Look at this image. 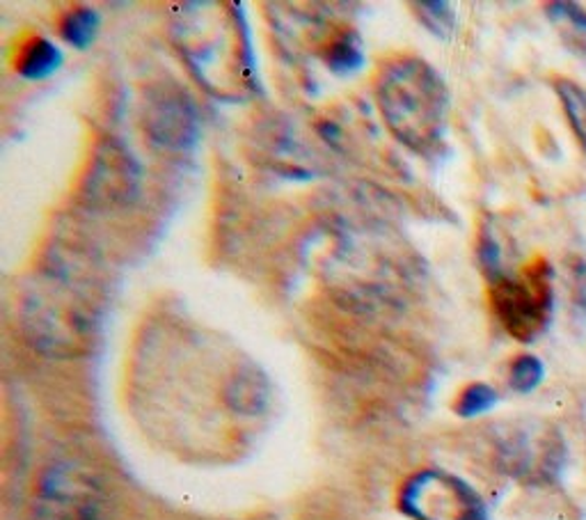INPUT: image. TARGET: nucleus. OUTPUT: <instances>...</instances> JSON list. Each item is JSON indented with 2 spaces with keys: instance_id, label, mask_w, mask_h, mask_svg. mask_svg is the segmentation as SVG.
<instances>
[{
  "instance_id": "nucleus-1",
  "label": "nucleus",
  "mask_w": 586,
  "mask_h": 520,
  "mask_svg": "<svg viewBox=\"0 0 586 520\" xmlns=\"http://www.w3.org/2000/svg\"><path fill=\"white\" fill-rule=\"evenodd\" d=\"M239 8L182 5L174 21L180 51L199 83L222 99H239L254 85V56L245 19Z\"/></svg>"
},
{
  "instance_id": "nucleus-2",
  "label": "nucleus",
  "mask_w": 586,
  "mask_h": 520,
  "mask_svg": "<svg viewBox=\"0 0 586 520\" xmlns=\"http://www.w3.org/2000/svg\"><path fill=\"white\" fill-rule=\"evenodd\" d=\"M376 99L390 131L411 150H438L449 113V92L438 71L420 58H401L383 67Z\"/></svg>"
},
{
  "instance_id": "nucleus-3",
  "label": "nucleus",
  "mask_w": 586,
  "mask_h": 520,
  "mask_svg": "<svg viewBox=\"0 0 586 520\" xmlns=\"http://www.w3.org/2000/svg\"><path fill=\"white\" fill-rule=\"evenodd\" d=\"M491 305L514 339L529 344L543 335L554 308L550 264L539 257L527 264L520 276H502L491 282Z\"/></svg>"
},
{
  "instance_id": "nucleus-4",
  "label": "nucleus",
  "mask_w": 586,
  "mask_h": 520,
  "mask_svg": "<svg viewBox=\"0 0 586 520\" xmlns=\"http://www.w3.org/2000/svg\"><path fill=\"white\" fill-rule=\"evenodd\" d=\"M399 509L413 520H489L479 493L445 470H422L401 486Z\"/></svg>"
},
{
  "instance_id": "nucleus-5",
  "label": "nucleus",
  "mask_w": 586,
  "mask_h": 520,
  "mask_svg": "<svg viewBox=\"0 0 586 520\" xmlns=\"http://www.w3.org/2000/svg\"><path fill=\"white\" fill-rule=\"evenodd\" d=\"M140 165L119 140H104L90 161L83 197L92 207H122L136 200L140 190Z\"/></svg>"
},
{
  "instance_id": "nucleus-6",
  "label": "nucleus",
  "mask_w": 586,
  "mask_h": 520,
  "mask_svg": "<svg viewBox=\"0 0 586 520\" xmlns=\"http://www.w3.org/2000/svg\"><path fill=\"white\" fill-rule=\"evenodd\" d=\"M145 134L161 150L186 152L199 140V115L195 104L176 88L151 92L145 104Z\"/></svg>"
},
{
  "instance_id": "nucleus-7",
  "label": "nucleus",
  "mask_w": 586,
  "mask_h": 520,
  "mask_svg": "<svg viewBox=\"0 0 586 520\" xmlns=\"http://www.w3.org/2000/svg\"><path fill=\"white\" fill-rule=\"evenodd\" d=\"M99 498L90 479L73 467L48 470L39 482L33 520H96Z\"/></svg>"
},
{
  "instance_id": "nucleus-8",
  "label": "nucleus",
  "mask_w": 586,
  "mask_h": 520,
  "mask_svg": "<svg viewBox=\"0 0 586 520\" xmlns=\"http://www.w3.org/2000/svg\"><path fill=\"white\" fill-rule=\"evenodd\" d=\"M222 400L229 411L239 415H260L271 400L266 377L257 367H237L222 388Z\"/></svg>"
},
{
  "instance_id": "nucleus-9",
  "label": "nucleus",
  "mask_w": 586,
  "mask_h": 520,
  "mask_svg": "<svg viewBox=\"0 0 586 520\" xmlns=\"http://www.w3.org/2000/svg\"><path fill=\"white\" fill-rule=\"evenodd\" d=\"M62 51L46 37H28L16 54L19 77L28 81H44L60 69Z\"/></svg>"
},
{
  "instance_id": "nucleus-10",
  "label": "nucleus",
  "mask_w": 586,
  "mask_h": 520,
  "mask_svg": "<svg viewBox=\"0 0 586 520\" xmlns=\"http://www.w3.org/2000/svg\"><path fill=\"white\" fill-rule=\"evenodd\" d=\"M554 92L559 96V102H562L564 115L571 124V131L575 134L586 157V88H582L571 79H556Z\"/></svg>"
},
{
  "instance_id": "nucleus-11",
  "label": "nucleus",
  "mask_w": 586,
  "mask_h": 520,
  "mask_svg": "<svg viewBox=\"0 0 586 520\" xmlns=\"http://www.w3.org/2000/svg\"><path fill=\"white\" fill-rule=\"evenodd\" d=\"M365 60L367 58L363 51V42L351 31L340 33L325 48V62L335 73H340V77H348V73L360 71Z\"/></svg>"
},
{
  "instance_id": "nucleus-12",
  "label": "nucleus",
  "mask_w": 586,
  "mask_h": 520,
  "mask_svg": "<svg viewBox=\"0 0 586 520\" xmlns=\"http://www.w3.org/2000/svg\"><path fill=\"white\" fill-rule=\"evenodd\" d=\"M99 14L92 8L85 5H76L71 8L62 19H60V35L65 42L79 51H85V48L94 42L96 31H99Z\"/></svg>"
},
{
  "instance_id": "nucleus-13",
  "label": "nucleus",
  "mask_w": 586,
  "mask_h": 520,
  "mask_svg": "<svg viewBox=\"0 0 586 520\" xmlns=\"http://www.w3.org/2000/svg\"><path fill=\"white\" fill-rule=\"evenodd\" d=\"M495 404H497V392L491 385L472 383L461 394H458L453 411L461 417L470 419V417H479L483 413L493 411Z\"/></svg>"
},
{
  "instance_id": "nucleus-14",
  "label": "nucleus",
  "mask_w": 586,
  "mask_h": 520,
  "mask_svg": "<svg viewBox=\"0 0 586 520\" xmlns=\"http://www.w3.org/2000/svg\"><path fill=\"white\" fill-rule=\"evenodd\" d=\"M543 374V362L537 356H518L508 369V385L520 394H529L541 385Z\"/></svg>"
},
{
  "instance_id": "nucleus-15",
  "label": "nucleus",
  "mask_w": 586,
  "mask_h": 520,
  "mask_svg": "<svg viewBox=\"0 0 586 520\" xmlns=\"http://www.w3.org/2000/svg\"><path fill=\"white\" fill-rule=\"evenodd\" d=\"M420 21L438 37H449L456 28V14L449 3H417Z\"/></svg>"
},
{
  "instance_id": "nucleus-16",
  "label": "nucleus",
  "mask_w": 586,
  "mask_h": 520,
  "mask_svg": "<svg viewBox=\"0 0 586 520\" xmlns=\"http://www.w3.org/2000/svg\"><path fill=\"white\" fill-rule=\"evenodd\" d=\"M479 262H481L483 274H486V278L491 282H495L497 278L504 276L502 251H499V243L491 234V230H483L481 236H479Z\"/></svg>"
},
{
  "instance_id": "nucleus-17",
  "label": "nucleus",
  "mask_w": 586,
  "mask_h": 520,
  "mask_svg": "<svg viewBox=\"0 0 586 520\" xmlns=\"http://www.w3.org/2000/svg\"><path fill=\"white\" fill-rule=\"evenodd\" d=\"M545 12L552 21H566L575 33L586 35V10L575 3H550L545 5Z\"/></svg>"
}]
</instances>
